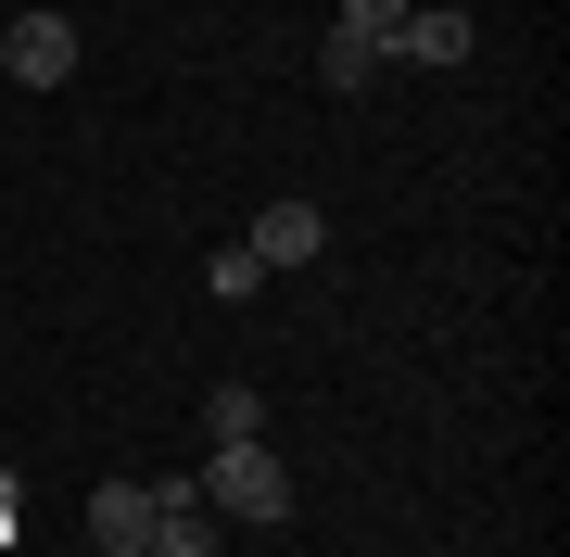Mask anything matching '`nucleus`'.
<instances>
[{
  "label": "nucleus",
  "mask_w": 570,
  "mask_h": 557,
  "mask_svg": "<svg viewBox=\"0 0 570 557\" xmlns=\"http://www.w3.org/2000/svg\"><path fill=\"white\" fill-rule=\"evenodd\" d=\"M190 481H204V507H216V519H254V533H266V519H292V469H279L266 444H216Z\"/></svg>",
  "instance_id": "f257e3e1"
},
{
  "label": "nucleus",
  "mask_w": 570,
  "mask_h": 557,
  "mask_svg": "<svg viewBox=\"0 0 570 557\" xmlns=\"http://www.w3.org/2000/svg\"><path fill=\"white\" fill-rule=\"evenodd\" d=\"M0 77H13V89H63V77H77V26H63V13H13V26H0Z\"/></svg>",
  "instance_id": "f03ea898"
},
{
  "label": "nucleus",
  "mask_w": 570,
  "mask_h": 557,
  "mask_svg": "<svg viewBox=\"0 0 570 557\" xmlns=\"http://www.w3.org/2000/svg\"><path fill=\"white\" fill-rule=\"evenodd\" d=\"M242 241H254V267L279 279V267H317V253H330V216H317V203H266Z\"/></svg>",
  "instance_id": "7ed1b4c3"
},
{
  "label": "nucleus",
  "mask_w": 570,
  "mask_h": 557,
  "mask_svg": "<svg viewBox=\"0 0 570 557\" xmlns=\"http://www.w3.org/2000/svg\"><path fill=\"white\" fill-rule=\"evenodd\" d=\"M89 545L102 557H153V481H89Z\"/></svg>",
  "instance_id": "20e7f679"
},
{
  "label": "nucleus",
  "mask_w": 570,
  "mask_h": 557,
  "mask_svg": "<svg viewBox=\"0 0 570 557\" xmlns=\"http://www.w3.org/2000/svg\"><path fill=\"white\" fill-rule=\"evenodd\" d=\"M393 63H469V13H406L393 26Z\"/></svg>",
  "instance_id": "39448f33"
},
{
  "label": "nucleus",
  "mask_w": 570,
  "mask_h": 557,
  "mask_svg": "<svg viewBox=\"0 0 570 557\" xmlns=\"http://www.w3.org/2000/svg\"><path fill=\"white\" fill-rule=\"evenodd\" d=\"M204 444H266V406H254V380H216V392H204Z\"/></svg>",
  "instance_id": "423d86ee"
},
{
  "label": "nucleus",
  "mask_w": 570,
  "mask_h": 557,
  "mask_svg": "<svg viewBox=\"0 0 570 557\" xmlns=\"http://www.w3.org/2000/svg\"><path fill=\"white\" fill-rule=\"evenodd\" d=\"M406 13H419V0H343V39H367V51L393 63V26H406Z\"/></svg>",
  "instance_id": "0eeeda50"
},
{
  "label": "nucleus",
  "mask_w": 570,
  "mask_h": 557,
  "mask_svg": "<svg viewBox=\"0 0 570 557\" xmlns=\"http://www.w3.org/2000/svg\"><path fill=\"white\" fill-rule=\"evenodd\" d=\"M317 77H330V89H367V77H381V51H367V39H343V26H330V39H317Z\"/></svg>",
  "instance_id": "6e6552de"
},
{
  "label": "nucleus",
  "mask_w": 570,
  "mask_h": 557,
  "mask_svg": "<svg viewBox=\"0 0 570 557\" xmlns=\"http://www.w3.org/2000/svg\"><path fill=\"white\" fill-rule=\"evenodd\" d=\"M153 557H216V507H178V519H153Z\"/></svg>",
  "instance_id": "1a4fd4ad"
},
{
  "label": "nucleus",
  "mask_w": 570,
  "mask_h": 557,
  "mask_svg": "<svg viewBox=\"0 0 570 557\" xmlns=\"http://www.w3.org/2000/svg\"><path fill=\"white\" fill-rule=\"evenodd\" d=\"M204 291H228V305H242V291H266V267H254V241H216V253H204Z\"/></svg>",
  "instance_id": "9d476101"
},
{
  "label": "nucleus",
  "mask_w": 570,
  "mask_h": 557,
  "mask_svg": "<svg viewBox=\"0 0 570 557\" xmlns=\"http://www.w3.org/2000/svg\"><path fill=\"white\" fill-rule=\"evenodd\" d=\"M0 13H13V0H0Z\"/></svg>",
  "instance_id": "9b49d317"
}]
</instances>
